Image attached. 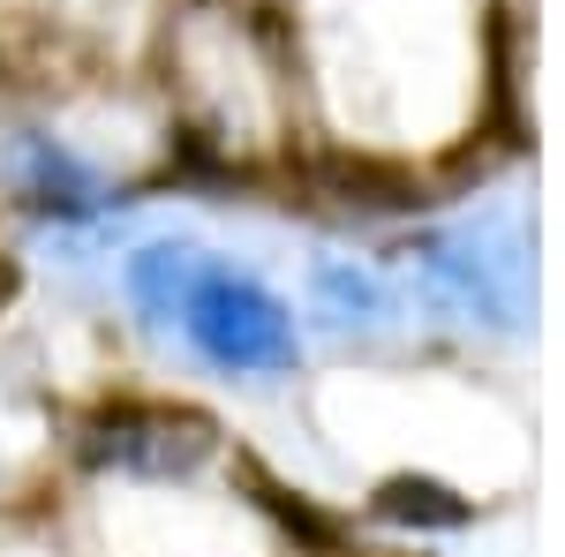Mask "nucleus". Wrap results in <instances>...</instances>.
<instances>
[{"label": "nucleus", "mask_w": 565, "mask_h": 557, "mask_svg": "<svg viewBox=\"0 0 565 557\" xmlns=\"http://www.w3.org/2000/svg\"><path fill=\"white\" fill-rule=\"evenodd\" d=\"M129 287L159 317H174L218 369H279L295 354L287 309L264 294L257 279L226 271V264H196L189 249H143L129 264Z\"/></svg>", "instance_id": "1"}]
</instances>
